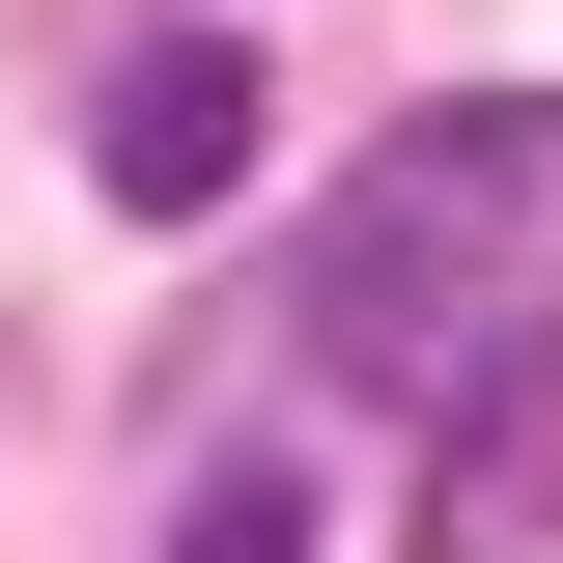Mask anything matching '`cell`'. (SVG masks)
<instances>
[{
	"label": "cell",
	"instance_id": "7a4b0ae2",
	"mask_svg": "<svg viewBox=\"0 0 563 563\" xmlns=\"http://www.w3.org/2000/svg\"><path fill=\"white\" fill-rule=\"evenodd\" d=\"M225 169H254V57H225V29H169V57H113V85H85V198L198 225Z\"/></svg>",
	"mask_w": 563,
	"mask_h": 563
},
{
	"label": "cell",
	"instance_id": "3957f363",
	"mask_svg": "<svg viewBox=\"0 0 563 563\" xmlns=\"http://www.w3.org/2000/svg\"><path fill=\"white\" fill-rule=\"evenodd\" d=\"M169 563H310V451H198V507H169Z\"/></svg>",
	"mask_w": 563,
	"mask_h": 563
},
{
	"label": "cell",
	"instance_id": "6da1fadb",
	"mask_svg": "<svg viewBox=\"0 0 563 563\" xmlns=\"http://www.w3.org/2000/svg\"><path fill=\"white\" fill-rule=\"evenodd\" d=\"M310 366L451 451L563 395V85H451L310 198Z\"/></svg>",
	"mask_w": 563,
	"mask_h": 563
}]
</instances>
